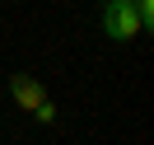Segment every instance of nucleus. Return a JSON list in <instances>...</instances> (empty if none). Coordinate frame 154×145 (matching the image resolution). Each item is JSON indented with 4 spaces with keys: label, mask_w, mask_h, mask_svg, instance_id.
Instances as JSON below:
<instances>
[{
    "label": "nucleus",
    "mask_w": 154,
    "mask_h": 145,
    "mask_svg": "<svg viewBox=\"0 0 154 145\" xmlns=\"http://www.w3.org/2000/svg\"><path fill=\"white\" fill-rule=\"evenodd\" d=\"M103 33L112 42L140 38V33H145V19H140V10H135V0H107V5H103Z\"/></svg>",
    "instance_id": "f257e3e1"
},
{
    "label": "nucleus",
    "mask_w": 154,
    "mask_h": 145,
    "mask_svg": "<svg viewBox=\"0 0 154 145\" xmlns=\"http://www.w3.org/2000/svg\"><path fill=\"white\" fill-rule=\"evenodd\" d=\"M14 98H19L23 108H33V112H38V108L47 103V98H42V89L33 84V80H14Z\"/></svg>",
    "instance_id": "f03ea898"
},
{
    "label": "nucleus",
    "mask_w": 154,
    "mask_h": 145,
    "mask_svg": "<svg viewBox=\"0 0 154 145\" xmlns=\"http://www.w3.org/2000/svg\"><path fill=\"white\" fill-rule=\"evenodd\" d=\"M135 5H149V0H135Z\"/></svg>",
    "instance_id": "7ed1b4c3"
}]
</instances>
